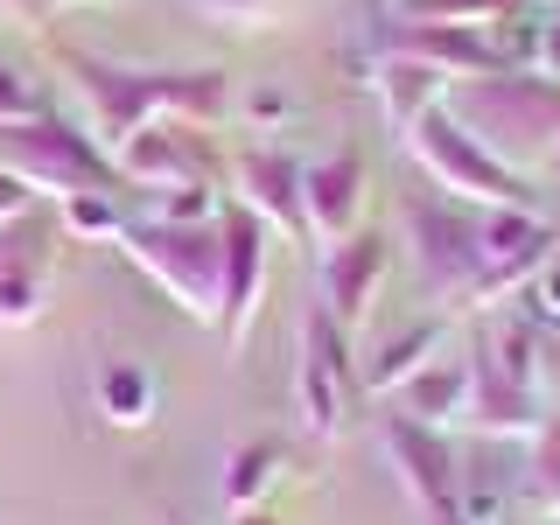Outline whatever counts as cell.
Wrapping results in <instances>:
<instances>
[{
	"mask_svg": "<svg viewBox=\"0 0 560 525\" xmlns=\"http://www.w3.org/2000/svg\"><path fill=\"white\" fill-rule=\"evenodd\" d=\"M385 267H393V238H378V232H350L337 238L323 253V273H315V302H323L329 315H337L343 329H358L364 315H372V294H378V280Z\"/></svg>",
	"mask_w": 560,
	"mask_h": 525,
	"instance_id": "13",
	"label": "cell"
},
{
	"mask_svg": "<svg viewBox=\"0 0 560 525\" xmlns=\"http://www.w3.org/2000/svg\"><path fill=\"white\" fill-rule=\"evenodd\" d=\"M218 238H224V308H218V329L224 343H245L253 337V315H259V288H267V224L253 218V210L224 203L218 210Z\"/></svg>",
	"mask_w": 560,
	"mask_h": 525,
	"instance_id": "12",
	"label": "cell"
},
{
	"mask_svg": "<svg viewBox=\"0 0 560 525\" xmlns=\"http://www.w3.org/2000/svg\"><path fill=\"white\" fill-rule=\"evenodd\" d=\"M407 238L420 259V288L428 302L455 315L477 308L490 315V288H483V210L455 203V197H413L407 203Z\"/></svg>",
	"mask_w": 560,
	"mask_h": 525,
	"instance_id": "4",
	"label": "cell"
},
{
	"mask_svg": "<svg viewBox=\"0 0 560 525\" xmlns=\"http://www.w3.org/2000/svg\"><path fill=\"white\" fill-rule=\"evenodd\" d=\"M0 162H8L35 197H78V189H119V168L113 154L98 148L84 127H70V119L43 113L28 119V127H0Z\"/></svg>",
	"mask_w": 560,
	"mask_h": 525,
	"instance_id": "7",
	"label": "cell"
},
{
	"mask_svg": "<svg viewBox=\"0 0 560 525\" xmlns=\"http://www.w3.org/2000/svg\"><path fill=\"white\" fill-rule=\"evenodd\" d=\"M35 210V189L22 183V175H14L8 162H0V224H14V218H28Z\"/></svg>",
	"mask_w": 560,
	"mask_h": 525,
	"instance_id": "30",
	"label": "cell"
},
{
	"mask_svg": "<svg viewBox=\"0 0 560 525\" xmlns=\"http://www.w3.org/2000/svg\"><path fill=\"white\" fill-rule=\"evenodd\" d=\"M218 210H224V189L183 183V189H154V210H148V218H162V224H218Z\"/></svg>",
	"mask_w": 560,
	"mask_h": 525,
	"instance_id": "25",
	"label": "cell"
},
{
	"mask_svg": "<svg viewBox=\"0 0 560 525\" xmlns=\"http://www.w3.org/2000/svg\"><path fill=\"white\" fill-rule=\"evenodd\" d=\"M98 413L113 420V428H148L154 420V378H148V364H105L98 372Z\"/></svg>",
	"mask_w": 560,
	"mask_h": 525,
	"instance_id": "22",
	"label": "cell"
},
{
	"mask_svg": "<svg viewBox=\"0 0 560 525\" xmlns=\"http://www.w3.org/2000/svg\"><path fill=\"white\" fill-rule=\"evenodd\" d=\"M302 210H308V238L337 245L358 232V210H364V154L337 148V154H315L302 162Z\"/></svg>",
	"mask_w": 560,
	"mask_h": 525,
	"instance_id": "16",
	"label": "cell"
},
{
	"mask_svg": "<svg viewBox=\"0 0 560 525\" xmlns=\"http://www.w3.org/2000/svg\"><path fill=\"white\" fill-rule=\"evenodd\" d=\"M378 448H385V463H393L399 490L413 498L420 525H463V469H455V448H448L442 428H420L407 413H385Z\"/></svg>",
	"mask_w": 560,
	"mask_h": 525,
	"instance_id": "9",
	"label": "cell"
},
{
	"mask_svg": "<svg viewBox=\"0 0 560 525\" xmlns=\"http://www.w3.org/2000/svg\"><path fill=\"white\" fill-rule=\"evenodd\" d=\"M385 49H393V57L428 63V70H442L448 84L490 78V70H512V63H504V49H498V35H483V28H455V22H393Z\"/></svg>",
	"mask_w": 560,
	"mask_h": 525,
	"instance_id": "15",
	"label": "cell"
},
{
	"mask_svg": "<svg viewBox=\"0 0 560 525\" xmlns=\"http://www.w3.org/2000/svg\"><path fill=\"white\" fill-rule=\"evenodd\" d=\"M8 14H14V8H8V0H0V22H8Z\"/></svg>",
	"mask_w": 560,
	"mask_h": 525,
	"instance_id": "36",
	"label": "cell"
},
{
	"mask_svg": "<svg viewBox=\"0 0 560 525\" xmlns=\"http://www.w3.org/2000/svg\"><path fill=\"white\" fill-rule=\"evenodd\" d=\"M232 525H280V518L267 512V504H253V512H232Z\"/></svg>",
	"mask_w": 560,
	"mask_h": 525,
	"instance_id": "32",
	"label": "cell"
},
{
	"mask_svg": "<svg viewBox=\"0 0 560 525\" xmlns=\"http://www.w3.org/2000/svg\"><path fill=\"white\" fill-rule=\"evenodd\" d=\"M57 238L63 224L28 210L0 224V329H28L49 308V273H57Z\"/></svg>",
	"mask_w": 560,
	"mask_h": 525,
	"instance_id": "10",
	"label": "cell"
},
{
	"mask_svg": "<svg viewBox=\"0 0 560 525\" xmlns=\"http://www.w3.org/2000/svg\"><path fill=\"white\" fill-rule=\"evenodd\" d=\"M280 113H288V105H280V92H259V98H253V119H280Z\"/></svg>",
	"mask_w": 560,
	"mask_h": 525,
	"instance_id": "31",
	"label": "cell"
},
{
	"mask_svg": "<svg viewBox=\"0 0 560 525\" xmlns=\"http://www.w3.org/2000/svg\"><path fill=\"white\" fill-rule=\"evenodd\" d=\"M197 8L218 14V22H232V28H259V22L280 8V0H197Z\"/></svg>",
	"mask_w": 560,
	"mask_h": 525,
	"instance_id": "28",
	"label": "cell"
},
{
	"mask_svg": "<svg viewBox=\"0 0 560 525\" xmlns=\"http://www.w3.org/2000/svg\"><path fill=\"white\" fill-rule=\"evenodd\" d=\"M63 78H70V92L84 98L92 140L105 154L127 133L154 127V119H183V127H218V119H232V78L210 70V63L203 70H127V63L84 57V49H63Z\"/></svg>",
	"mask_w": 560,
	"mask_h": 525,
	"instance_id": "1",
	"label": "cell"
},
{
	"mask_svg": "<svg viewBox=\"0 0 560 525\" xmlns=\"http://www.w3.org/2000/svg\"><path fill=\"white\" fill-rule=\"evenodd\" d=\"M525 70H539V78L560 84V22H547L533 35V49H525Z\"/></svg>",
	"mask_w": 560,
	"mask_h": 525,
	"instance_id": "29",
	"label": "cell"
},
{
	"mask_svg": "<svg viewBox=\"0 0 560 525\" xmlns=\"http://www.w3.org/2000/svg\"><path fill=\"white\" fill-rule=\"evenodd\" d=\"M49 105H43V84L28 78V70H14V63H0V127H28V119H43Z\"/></svg>",
	"mask_w": 560,
	"mask_h": 525,
	"instance_id": "26",
	"label": "cell"
},
{
	"mask_svg": "<svg viewBox=\"0 0 560 525\" xmlns=\"http://www.w3.org/2000/svg\"><path fill=\"white\" fill-rule=\"evenodd\" d=\"M407 154L428 168V183L442 189V197L469 203V210H539L533 183H525V175H512L504 162H490L477 140H469V133L448 119V105H434V113L407 133Z\"/></svg>",
	"mask_w": 560,
	"mask_h": 525,
	"instance_id": "6",
	"label": "cell"
},
{
	"mask_svg": "<svg viewBox=\"0 0 560 525\" xmlns=\"http://www.w3.org/2000/svg\"><path fill=\"white\" fill-rule=\"evenodd\" d=\"M448 92H455V84L442 78V70H428V63H413V57H393V49H385V57L372 63L378 119H385V133H399V140H407V133H413V127H420V119H428Z\"/></svg>",
	"mask_w": 560,
	"mask_h": 525,
	"instance_id": "17",
	"label": "cell"
},
{
	"mask_svg": "<svg viewBox=\"0 0 560 525\" xmlns=\"http://www.w3.org/2000/svg\"><path fill=\"white\" fill-rule=\"evenodd\" d=\"M525 8H539V0H399V22H455V28H512Z\"/></svg>",
	"mask_w": 560,
	"mask_h": 525,
	"instance_id": "21",
	"label": "cell"
},
{
	"mask_svg": "<svg viewBox=\"0 0 560 525\" xmlns=\"http://www.w3.org/2000/svg\"><path fill=\"white\" fill-rule=\"evenodd\" d=\"M43 8H92V0H43Z\"/></svg>",
	"mask_w": 560,
	"mask_h": 525,
	"instance_id": "34",
	"label": "cell"
},
{
	"mask_svg": "<svg viewBox=\"0 0 560 525\" xmlns=\"http://www.w3.org/2000/svg\"><path fill=\"white\" fill-rule=\"evenodd\" d=\"M57 224L70 238H119L127 232V210H119L113 189H78V197L57 203Z\"/></svg>",
	"mask_w": 560,
	"mask_h": 525,
	"instance_id": "24",
	"label": "cell"
},
{
	"mask_svg": "<svg viewBox=\"0 0 560 525\" xmlns=\"http://www.w3.org/2000/svg\"><path fill=\"white\" fill-rule=\"evenodd\" d=\"M358 358H350V329L323 302L302 308V337H294V407L315 442H337L350 428V399H358Z\"/></svg>",
	"mask_w": 560,
	"mask_h": 525,
	"instance_id": "8",
	"label": "cell"
},
{
	"mask_svg": "<svg viewBox=\"0 0 560 525\" xmlns=\"http://www.w3.org/2000/svg\"><path fill=\"white\" fill-rule=\"evenodd\" d=\"M553 253H560V224H553Z\"/></svg>",
	"mask_w": 560,
	"mask_h": 525,
	"instance_id": "37",
	"label": "cell"
},
{
	"mask_svg": "<svg viewBox=\"0 0 560 525\" xmlns=\"http://www.w3.org/2000/svg\"><path fill=\"white\" fill-rule=\"evenodd\" d=\"M119 253H127L133 267L148 273L183 315H197V323H218V308H224V238H218V224L127 218V232H119Z\"/></svg>",
	"mask_w": 560,
	"mask_h": 525,
	"instance_id": "5",
	"label": "cell"
},
{
	"mask_svg": "<svg viewBox=\"0 0 560 525\" xmlns=\"http://www.w3.org/2000/svg\"><path fill=\"white\" fill-rule=\"evenodd\" d=\"M434 343H442V315H428V323H407L393 343L372 350V364H358V385H364V393H393V385H407L420 364L434 358Z\"/></svg>",
	"mask_w": 560,
	"mask_h": 525,
	"instance_id": "19",
	"label": "cell"
},
{
	"mask_svg": "<svg viewBox=\"0 0 560 525\" xmlns=\"http://www.w3.org/2000/svg\"><path fill=\"white\" fill-rule=\"evenodd\" d=\"M525 288H533V315H539L547 329H560V253H553L533 280H525Z\"/></svg>",
	"mask_w": 560,
	"mask_h": 525,
	"instance_id": "27",
	"label": "cell"
},
{
	"mask_svg": "<svg viewBox=\"0 0 560 525\" xmlns=\"http://www.w3.org/2000/svg\"><path fill=\"white\" fill-rule=\"evenodd\" d=\"M385 399H393L407 420H420V428H455L463 407H469V364L463 358H428L407 385H393Z\"/></svg>",
	"mask_w": 560,
	"mask_h": 525,
	"instance_id": "18",
	"label": "cell"
},
{
	"mask_svg": "<svg viewBox=\"0 0 560 525\" xmlns=\"http://www.w3.org/2000/svg\"><path fill=\"white\" fill-rule=\"evenodd\" d=\"M442 105L490 162H504L512 175H525V183H533L539 168H553V148H560V84L553 78L512 63V70L455 84Z\"/></svg>",
	"mask_w": 560,
	"mask_h": 525,
	"instance_id": "2",
	"label": "cell"
},
{
	"mask_svg": "<svg viewBox=\"0 0 560 525\" xmlns=\"http://www.w3.org/2000/svg\"><path fill=\"white\" fill-rule=\"evenodd\" d=\"M525 498L560 525V413H547L539 434H533V455H525Z\"/></svg>",
	"mask_w": 560,
	"mask_h": 525,
	"instance_id": "23",
	"label": "cell"
},
{
	"mask_svg": "<svg viewBox=\"0 0 560 525\" xmlns=\"http://www.w3.org/2000/svg\"><path fill=\"white\" fill-rule=\"evenodd\" d=\"M469 407L463 420L483 442H533L547 420V393H539V323L490 308L469 350Z\"/></svg>",
	"mask_w": 560,
	"mask_h": 525,
	"instance_id": "3",
	"label": "cell"
},
{
	"mask_svg": "<svg viewBox=\"0 0 560 525\" xmlns=\"http://www.w3.org/2000/svg\"><path fill=\"white\" fill-rule=\"evenodd\" d=\"M113 168L119 183H140V189H183V183H224V162L203 148L197 127H183V119H154V127L127 133L113 148Z\"/></svg>",
	"mask_w": 560,
	"mask_h": 525,
	"instance_id": "11",
	"label": "cell"
},
{
	"mask_svg": "<svg viewBox=\"0 0 560 525\" xmlns=\"http://www.w3.org/2000/svg\"><path fill=\"white\" fill-rule=\"evenodd\" d=\"M8 8H14V14H35V8H43V0H8Z\"/></svg>",
	"mask_w": 560,
	"mask_h": 525,
	"instance_id": "33",
	"label": "cell"
},
{
	"mask_svg": "<svg viewBox=\"0 0 560 525\" xmlns=\"http://www.w3.org/2000/svg\"><path fill=\"white\" fill-rule=\"evenodd\" d=\"M280 469H288V448H280V442H238L232 463H224V504H232V512L267 504V490L280 483Z\"/></svg>",
	"mask_w": 560,
	"mask_h": 525,
	"instance_id": "20",
	"label": "cell"
},
{
	"mask_svg": "<svg viewBox=\"0 0 560 525\" xmlns=\"http://www.w3.org/2000/svg\"><path fill=\"white\" fill-rule=\"evenodd\" d=\"M547 175H553V189H560V148H553V168H547Z\"/></svg>",
	"mask_w": 560,
	"mask_h": 525,
	"instance_id": "35",
	"label": "cell"
},
{
	"mask_svg": "<svg viewBox=\"0 0 560 525\" xmlns=\"http://www.w3.org/2000/svg\"><path fill=\"white\" fill-rule=\"evenodd\" d=\"M232 203L253 210L267 232L308 238V210H302V162L280 148H245L232 162Z\"/></svg>",
	"mask_w": 560,
	"mask_h": 525,
	"instance_id": "14",
	"label": "cell"
}]
</instances>
